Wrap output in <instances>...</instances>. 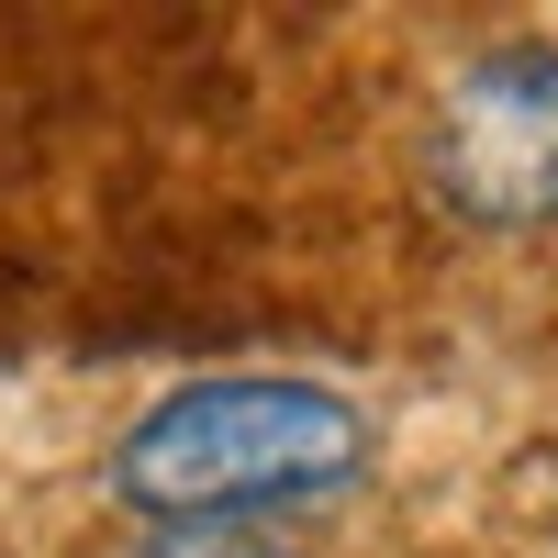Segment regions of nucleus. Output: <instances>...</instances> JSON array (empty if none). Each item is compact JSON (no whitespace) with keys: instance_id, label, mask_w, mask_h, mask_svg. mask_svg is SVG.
<instances>
[{"instance_id":"obj_3","label":"nucleus","mask_w":558,"mask_h":558,"mask_svg":"<svg viewBox=\"0 0 558 558\" xmlns=\"http://www.w3.org/2000/svg\"><path fill=\"white\" fill-rule=\"evenodd\" d=\"M502 502H514V525L558 558V436H547V447H525L514 470H502Z\"/></svg>"},{"instance_id":"obj_1","label":"nucleus","mask_w":558,"mask_h":558,"mask_svg":"<svg viewBox=\"0 0 558 558\" xmlns=\"http://www.w3.org/2000/svg\"><path fill=\"white\" fill-rule=\"evenodd\" d=\"M380 470L368 402L313 368H213L157 391L101 458V492L157 536H257L279 514L347 502Z\"/></svg>"},{"instance_id":"obj_2","label":"nucleus","mask_w":558,"mask_h":558,"mask_svg":"<svg viewBox=\"0 0 558 558\" xmlns=\"http://www.w3.org/2000/svg\"><path fill=\"white\" fill-rule=\"evenodd\" d=\"M425 191L470 235H547L558 223V45H481L425 112Z\"/></svg>"},{"instance_id":"obj_4","label":"nucleus","mask_w":558,"mask_h":558,"mask_svg":"<svg viewBox=\"0 0 558 558\" xmlns=\"http://www.w3.org/2000/svg\"><path fill=\"white\" fill-rule=\"evenodd\" d=\"M146 558H302V547H279V536H157Z\"/></svg>"}]
</instances>
